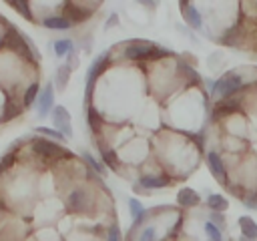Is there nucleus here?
<instances>
[{
  "instance_id": "obj_1",
  "label": "nucleus",
  "mask_w": 257,
  "mask_h": 241,
  "mask_svg": "<svg viewBox=\"0 0 257 241\" xmlns=\"http://www.w3.org/2000/svg\"><path fill=\"white\" fill-rule=\"evenodd\" d=\"M243 84H245V80H243L241 72L239 70H229V72H225L221 78H217L213 82V88L209 92H211V96L221 100V98H229L235 92H239L243 88Z\"/></svg>"
},
{
  "instance_id": "obj_2",
  "label": "nucleus",
  "mask_w": 257,
  "mask_h": 241,
  "mask_svg": "<svg viewBox=\"0 0 257 241\" xmlns=\"http://www.w3.org/2000/svg\"><path fill=\"white\" fill-rule=\"evenodd\" d=\"M165 54L167 50H161L151 42H131L124 48V58L128 60H151V58H161Z\"/></svg>"
},
{
  "instance_id": "obj_3",
  "label": "nucleus",
  "mask_w": 257,
  "mask_h": 241,
  "mask_svg": "<svg viewBox=\"0 0 257 241\" xmlns=\"http://www.w3.org/2000/svg\"><path fill=\"white\" fill-rule=\"evenodd\" d=\"M2 46H8L10 50L18 52L20 56H24V60L36 62V56H34V50H32L30 42H28L22 34H18L16 30H10V32L4 34V38H2Z\"/></svg>"
},
{
  "instance_id": "obj_4",
  "label": "nucleus",
  "mask_w": 257,
  "mask_h": 241,
  "mask_svg": "<svg viewBox=\"0 0 257 241\" xmlns=\"http://www.w3.org/2000/svg\"><path fill=\"white\" fill-rule=\"evenodd\" d=\"M108 62H110V52H102V54H98V56L92 60V64L88 66L86 84H84V96H86V100L90 98V92H92V88H94V82H96V78L104 72V68L108 66Z\"/></svg>"
},
{
  "instance_id": "obj_5",
  "label": "nucleus",
  "mask_w": 257,
  "mask_h": 241,
  "mask_svg": "<svg viewBox=\"0 0 257 241\" xmlns=\"http://www.w3.org/2000/svg\"><path fill=\"white\" fill-rule=\"evenodd\" d=\"M32 151L36 155L44 157V159H56V161L58 159H70V153L62 145H56V143H52L48 139H36L32 143Z\"/></svg>"
},
{
  "instance_id": "obj_6",
  "label": "nucleus",
  "mask_w": 257,
  "mask_h": 241,
  "mask_svg": "<svg viewBox=\"0 0 257 241\" xmlns=\"http://www.w3.org/2000/svg\"><path fill=\"white\" fill-rule=\"evenodd\" d=\"M62 8H64L62 16H66L74 26V24H80V22L88 20L92 10L98 8V4H90L88 6V4H78V2H66V4H62Z\"/></svg>"
},
{
  "instance_id": "obj_7",
  "label": "nucleus",
  "mask_w": 257,
  "mask_h": 241,
  "mask_svg": "<svg viewBox=\"0 0 257 241\" xmlns=\"http://www.w3.org/2000/svg\"><path fill=\"white\" fill-rule=\"evenodd\" d=\"M66 205L74 213H84L88 209V193L82 187H74L66 195Z\"/></svg>"
},
{
  "instance_id": "obj_8",
  "label": "nucleus",
  "mask_w": 257,
  "mask_h": 241,
  "mask_svg": "<svg viewBox=\"0 0 257 241\" xmlns=\"http://www.w3.org/2000/svg\"><path fill=\"white\" fill-rule=\"evenodd\" d=\"M50 116H52V125L56 127V131H58V133H62L64 137H72V129H70V114H68L66 106L56 104V106L52 108Z\"/></svg>"
},
{
  "instance_id": "obj_9",
  "label": "nucleus",
  "mask_w": 257,
  "mask_h": 241,
  "mask_svg": "<svg viewBox=\"0 0 257 241\" xmlns=\"http://www.w3.org/2000/svg\"><path fill=\"white\" fill-rule=\"evenodd\" d=\"M181 8V14H183V20L193 28V30H201L205 26V20H203V14L199 12V8L191 2H181L179 4Z\"/></svg>"
},
{
  "instance_id": "obj_10",
  "label": "nucleus",
  "mask_w": 257,
  "mask_h": 241,
  "mask_svg": "<svg viewBox=\"0 0 257 241\" xmlns=\"http://www.w3.org/2000/svg\"><path fill=\"white\" fill-rule=\"evenodd\" d=\"M52 104H54V86L48 82L42 86L38 98H36V110L38 116H48L52 112Z\"/></svg>"
},
{
  "instance_id": "obj_11",
  "label": "nucleus",
  "mask_w": 257,
  "mask_h": 241,
  "mask_svg": "<svg viewBox=\"0 0 257 241\" xmlns=\"http://www.w3.org/2000/svg\"><path fill=\"white\" fill-rule=\"evenodd\" d=\"M207 167H209V171H211V175L219 181V183H223V185H227V171H225V163H223V159H221V155L217 153V151H209L207 153Z\"/></svg>"
},
{
  "instance_id": "obj_12",
  "label": "nucleus",
  "mask_w": 257,
  "mask_h": 241,
  "mask_svg": "<svg viewBox=\"0 0 257 241\" xmlns=\"http://www.w3.org/2000/svg\"><path fill=\"white\" fill-rule=\"evenodd\" d=\"M173 183L169 175H143L139 177V187L143 189H165Z\"/></svg>"
},
{
  "instance_id": "obj_13",
  "label": "nucleus",
  "mask_w": 257,
  "mask_h": 241,
  "mask_svg": "<svg viewBox=\"0 0 257 241\" xmlns=\"http://www.w3.org/2000/svg\"><path fill=\"white\" fill-rule=\"evenodd\" d=\"M177 203L181 207H185V209H193V207L201 205V195L195 189H191V187H183L177 193Z\"/></svg>"
},
{
  "instance_id": "obj_14",
  "label": "nucleus",
  "mask_w": 257,
  "mask_h": 241,
  "mask_svg": "<svg viewBox=\"0 0 257 241\" xmlns=\"http://www.w3.org/2000/svg\"><path fill=\"white\" fill-rule=\"evenodd\" d=\"M241 106V98L239 96H229V98H221L215 104V116H227L233 112H239Z\"/></svg>"
},
{
  "instance_id": "obj_15",
  "label": "nucleus",
  "mask_w": 257,
  "mask_h": 241,
  "mask_svg": "<svg viewBox=\"0 0 257 241\" xmlns=\"http://www.w3.org/2000/svg\"><path fill=\"white\" fill-rule=\"evenodd\" d=\"M42 26L50 30H68L72 28V22L62 14H48L42 18Z\"/></svg>"
},
{
  "instance_id": "obj_16",
  "label": "nucleus",
  "mask_w": 257,
  "mask_h": 241,
  "mask_svg": "<svg viewBox=\"0 0 257 241\" xmlns=\"http://www.w3.org/2000/svg\"><path fill=\"white\" fill-rule=\"evenodd\" d=\"M128 211H131V217H133V229H137V227H141L143 225V221L147 219V209L143 207V203L139 201V199H135V197H131L128 199Z\"/></svg>"
},
{
  "instance_id": "obj_17",
  "label": "nucleus",
  "mask_w": 257,
  "mask_h": 241,
  "mask_svg": "<svg viewBox=\"0 0 257 241\" xmlns=\"http://www.w3.org/2000/svg\"><path fill=\"white\" fill-rule=\"evenodd\" d=\"M237 223H239V229H241V237H247L251 241L257 239V223H255V219H251L249 215H243V217L237 219Z\"/></svg>"
},
{
  "instance_id": "obj_18",
  "label": "nucleus",
  "mask_w": 257,
  "mask_h": 241,
  "mask_svg": "<svg viewBox=\"0 0 257 241\" xmlns=\"http://www.w3.org/2000/svg\"><path fill=\"white\" fill-rule=\"evenodd\" d=\"M86 123H88V129L96 135V133H100V129H102L104 118H102V114H100L94 106H86Z\"/></svg>"
},
{
  "instance_id": "obj_19",
  "label": "nucleus",
  "mask_w": 257,
  "mask_h": 241,
  "mask_svg": "<svg viewBox=\"0 0 257 241\" xmlns=\"http://www.w3.org/2000/svg\"><path fill=\"white\" fill-rule=\"evenodd\" d=\"M100 159L104 161V167H108L110 171H114V173L120 171L116 151H112V149H108V147H100Z\"/></svg>"
},
{
  "instance_id": "obj_20",
  "label": "nucleus",
  "mask_w": 257,
  "mask_h": 241,
  "mask_svg": "<svg viewBox=\"0 0 257 241\" xmlns=\"http://www.w3.org/2000/svg\"><path fill=\"white\" fill-rule=\"evenodd\" d=\"M207 205H209L211 211H217V213H225L229 209V201L221 193H211L207 197Z\"/></svg>"
},
{
  "instance_id": "obj_21",
  "label": "nucleus",
  "mask_w": 257,
  "mask_h": 241,
  "mask_svg": "<svg viewBox=\"0 0 257 241\" xmlns=\"http://www.w3.org/2000/svg\"><path fill=\"white\" fill-rule=\"evenodd\" d=\"M22 108H24L22 102H14L12 98H8V102H6V106H4L2 120H12V118H16V116L22 112Z\"/></svg>"
},
{
  "instance_id": "obj_22",
  "label": "nucleus",
  "mask_w": 257,
  "mask_h": 241,
  "mask_svg": "<svg viewBox=\"0 0 257 241\" xmlns=\"http://www.w3.org/2000/svg\"><path fill=\"white\" fill-rule=\"evenodd\" d=\"M68 76H70V68L68 64H62L56 68V74H54V80H56V90H64L66 84H68Z\"/></svg>"
},
{
  "instance_id": "obj_23",
  "label": "nucleus",
  "mask_w": 257,
  "mask_h": 241,
  "mask_svg": "<svg viewBox=\"0 0 257 241\" xmlns=\"http://www.w3.org/2000/svg\"><path fill=\"white\" fill-rule=\"evenodd\" d=\"M52 48H54V54H56V56H66V54H70V52L74 50V44H72V40H68V38H58V40L52 44Z\"/></svg>"
},
{
  "instance_id": "obj_24",
  "label": "nucleus",
  "mask_w": 257,
  "mask_h": 241,
  "mask_svg": "<svg viewBox=\"0 0 257 241\" xmlns=\"http://www.w3.org/2000/svg\"><path fill=\"white\" fill-rule=\"evenodd\" d=\"M38 94H40V84H38V82H30V84H28V88L24 90L22 104H24V106H30V104L38 98Z\"/></svg>"
},
{
  "instance_id": "obj_25",
  "label": "nucleus",
  "mask_w": 257,
  "mask_h": 241,
  "mask_svg": "<svg viewBox=\"0 0 257 241\" xmlns=\"http://www.w3.org/2000/svg\"><path fill=\"white\" fill-rule=\"evenodd\" d=\"M80 157H82V161L92 169V173H96V175H102V173H104V169H106V167H104L102 163H98V161H96L88 151H82V155H80Z\"/></svg>"
},
{
  "instance_id": "obj_26",
  "label": "nucleus",
  "mask_w": 257,
  "mask_h": 241,
  "mask_svg": "<svg viewBox=\"0 0 257 241\" xmlns=\"http://www.w3.org/2000/svg\"><path fill=\"white\" fill-rule=\"evenodd\" d=\"M179 72L185 76V80H191V82H195V84H199L201 82V76L197 74V70L195 68H191L189 64H179Z\"/></svg>"
},
{
  "instance_id": "obj_27",
  "label": "nucleus",
  "mask_w": 257,
  "mask_h": 241,
  "mask_svg": "<svg viewBox=\"0 0 257 241\" xmlns=\"http://www.w3.org/2000/svg\"><path fill=\"white\" fill-rule=\"evenodd\" d=\"M205 235L209 237V241H223V231L217 225H213L211 221L205 223Z\"/></svg>"
},
{
  "instance_id": "obj_28",
  "label": "nucleus",
  "mask_w": 257,
  "mask_h": 241,
  "mask_svg": "<svg viewBox=\"0 0 257 241\" xmlns=\"http://www.w3.org/2000/svg\"><path fill=\"white\" fill-rule=\"evenodd\" d=\"M159 239V233H157V225H147L141 235H139V241H157Z\"/></svg>"
},
{
  "instance_id": "obj_29",
  "label": "nucleus",
  "mask_w": 257,
  "mask_h": 241,
  "mask_svg": "<svg viewBox=\"0 0 257 241\" xmlns=\"http://www.w3.org/2000/svg\"><path fill=\"white\" fill-rule=\"evenodd\" d=\"M10 8H14L16 12H20L26 20H30V22L34 20L32 18V12H30V4H26V2H10Z\"/></svg>"
},
{
  "instance_id": "obj_30",
  "label": "nucleus",
  "mask_w": 257,
  "mask_h": 241,
  "mask_svg": "<svg viewBox=\"0 0 257 241\" xmlns=\"http://www.w3.org/2000/svg\"><path fill=\"white\" fill-rule=\"evenodd\" d=\"M40 135H46V137H50V139H56V141H64L66 137L62 135V133H58L56 129H48V127H38L36 129Z\"/></svg>"
},
{
  "instance_id": "obj_31",
  "label": "nucleus",
  "mask_w": 257,
  "mask_h": 241,
  "mask_svg": "<svg viewBox=\"0 0 257 241\" xmlns=\"http://www.w3.org/2000/svg\"><path fill=\"white\" fill-rule=\"evenodd\" d=\"M106 241H122V233H120V227L116 223H112L106 231Z\"/></svg>"
},
{
  "instance_id": "obj_32",
  "label": "nucleus",
  "mask_w": 257,
  "mask_h": 241,
  "mask_svg": "<svg viewBox=\"0 0 257 241\" xmlns=\"http://www.w3.org/2000/svg\"><path fill=\"white\" fill-rule=\"evenodd\" d=\"M209 217H211V223H213V225H217L219 229H225V215H223V213L211 211V213H209Z\"/></svg>"
},
{
  "instance_id": "obj_33",
  "label": "nucleus",
  "mask_w": 257,
  "mask_h": 241,
  "mask_svg": "<svg viewBox=\"0 0 257 241\" xmlns=\"http://www.w3.org/2000/svg\"><path fill=\"white\" fill-rule=\"evenodd\" d=\"M76 66H78V54H76V48H74V50L68 54V68L74 70Z\"/></svg>"
},
{
  "instance_id": "obj_34",
  "label": "nucleus",
  "mask_w": 257,
  "mask_h": 241,
  "mask_svg": "<svg viewBox=\"0 0 257 241\" xmlns=\"http://www.w3.org/2000/svg\"><path fill=\"white\" fill-rule=\"evenodd\" d=\"M243 203H245L249 209H255V211H257V195H255V193H253V195H249V197H245V199H243Z\"/></svg>"
},
{
  "instance_id": "obj_35",
  "label": "nucleus",
  "mask_w": 257,
  "mask_h": 241,
  "mask_svg": "<svg viewBox=\"0 0 257 241\" xmlns=\"http://www.w3.org/2000/svg\"><path fill=\"white\" fill-rule=\"evenodd\" d=\"M116 22H118V16H116V14H110V18L104 22V28H110V26H114Z\"/></svg>"
},
{
  "instance_id": "obj_36",
  "label": "nucleus",
  "mask_w": 257,
  "mask_h": 241,
  "mask_svg": "<svg viewBox=\"0 0 257 241\" xmlns=\"http://www.w3.org/2000/svg\"><path fill=\"white\" fill-rule=\"evenodd\" d=\"M239 241H251V239H247V237H239Z\"/></svg>"
}]
</instances>
